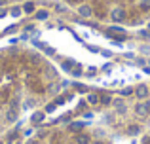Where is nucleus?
Here are the masks:
<instances>
[{"mask_svg": "<svg viewBox=\"0 0 150 144\" xmlns=\"http://www.w3.org/2000/svg\"><path fill=\"white\" fill-rule=\"evenodd\" d=\"M53 70L40 55L17 46L0 49V135L10 131L25 110L36 108L48 93L59 91Z\"/></svg>", "mask_w": 150, "mask_h": 144, "instance_id": "nucleus-1", "label": "nucleus"}, {"mask_svg": "<svg viewBox=\"0 0 150 144\" xmlns=\"http://www.w3.org/2000/svg\"><path fill=\"white\" fill-rule=\"evenodd\" d=\"M74 142H76V144H91V137L80 131V133L74 135Z\"/></svg>", "mask_w": 150, "mask_h": 144, "instance_id": "nucleus-2", "label": "nucleus"}, {"mask_svg": "<svg viewBox=\"0 0 150 144\" xmlns=\"http://www.w3.org/2000/svg\"><path fill=\"white\" fill-rule=\"evenodd\" d=\"M78 13H80L82 17H91V15H93V10L88 6V4H80V6H78Z\"/></svg>", "mask_w": 150, "mask_h": 144, "instance_id": "nucleus-3", "label": "nucleus"}, {"mask_svg": "<svg viewBox=\"0 0 150 144\" xmlns=\"http://www.w3.org/2000/svg\"><path fill=\"white\" fill-rule=\"evenodd\" d=\"M135 95L139 97V99H146V97L150 95V89L146 87V85H137V89H135Z\"/></svg>", "mask_w": 150, "mask_h": 144, "instance_id": "nucleus-4", "label": "nucleus"}, {"mask_svg": "<svg viewBox=\"0 0 150 144\" xmlns=\"http://www.w3.org/2000/svg\"><path fill=\"white\" fill-rule=\"evenodd\" d=\"M110 17H112V21H122V19L125 17V11L122 10V8H116V10H112Z\"/></svg>", "mask_w": 150, "mask_h": 144, "instance_id": "nucleus-5", "label": "nucleus"}, {"mask_svg": "<svg viewBox=\"0 0 150 144\" xmlns=\"http://www.w3.org/2000/svg\"><path fill=\"white\" fill-rule=\"evenodd\" d=\"M82 129H84V123H82V122H74V123H70V125H69V131H70V133H74V135L80 133Z\"/></svg>", "mask_w": 150, "mask_h": 144, "instance_id": "nucleus-6", "label": "nucleus"}, {"mask_svg": "<svg viewBox=\"0 0 150 144\" xmlns=\"http://www.w3.org/2000/svg\"><path fill=\"white\" fill-rule=\"evenodd\" d=\"M135 114L137 116H144V114H148V110H146V106H144V103H139V104H135Z\"/></svg>", "mask_w": 150, "mask_h": 144, "instance_id": "nucleus-7", "label": "nucleus"}, {"mask_svg": "<svg viewBox=\"0 0 150 144\" xmlns=\"http://www.w3.org/2000/svg\"><path fill=\"white\" fill-rule=\"evenodd\" d=\"M112 104L118 108V112H125V104H124V100H122V99H114Z\"/></svg>", "mask_w": 150, "mask_h": 144, "instance_id": "nucleus-8", "label": "nucleus"}, {"mask_svg": "<svg viewBox=\"0 0 150 144\" xmlns=\"http://www.w3.org/2000/svg\"><path fill=\"white\" fill-rule=\"evenodd\" d=\"M17 2H23V0H0V8H8V6H13Z\"/></svg>", "mask_w": 150, "mask_h": 144, "instance_id": "nucleus-9", "label": "nucleus"}, {"mask_svg": "<svg viewBox=\"0 0 150 144\" xmlns=\"http://www.w3.org/2000/svg\"><path fill=\"white\" fill-rule=\"evenodd\" d=\"M88 103L89 104H97V103H101V99L95 95V93H91V95H88Z\"/></svg>", "mask_w": 150, "mask_h": 144, "instance_id": "nucleus-10", "label": "nucleus"}, {"mask_svg": "<svg viewBox=\"0 0 150 144\" xmlns=\"http://www.w3.org/2000/svg\"><path fill=\"white\" fill-rule=\"evenodd\" d=\"M141 10H150V0H141Z\"/></svg>", "mask_w": 150, "mask_h": 144, "instance_id": "nucleus-11", "label": "nucleus"}, {"mask_svg": "<svg viewBox=\"0 0 150 144\" xmlns=\"http://www.w3.org/2000/svg\"><path fill=\"white\" fill-rule=\"evenodd\" d=\"M127 133H129V135H137V133H139V125H131V127L127 129Z\"/></svg>", "mask_w": 150, "mask_h": 144, "instance_id": "nucleus-12", "label": "nucleus"}, {"mask_svg": "<svg viewBox=\"0 0 150 144\" xmlns=\"http://www.w3.org/2000/svg\"><path fill=\"white\" fill-rule=\"evenodd\" d=\"M131 93H133V89H131V87H125V89H122V91H120V95H122V97H125V95H131Z\"/></svg>", "mask_w": 150, "mask_h": 144, "instance_id": "nucleus-13", "label": "nucleus"}, {"mask_svg": "<svg viewBox=\"0 0 150 144\" xmlns=\"http://www.w3.org/2000/svg\"><path fill=\"white\" fill-rule=\"evenodd\" d=\"M101 103L103 104H110V103H112V99H110V97H101Z\"/></svg>", "mask_w": 150, "mask_h": 144, "instance_id": "nucleus-14", "label": "nucleus"}, {"mask_svg": "<svg viewBox=\"0 0 150 144\" xmlns=\"http://www.w3.org/2000/svg\"><path fill=\"white\" fill-rule=\"evenodd\" d=\"M72 76H82V70H80V68H74V70H72Z\"/></svg>", "mask_w": 150, "mask_h": 144, "instance_id": "nucleus-15", "label": "nucleus"}, {"mask_svg": "<svg viewBox=\"0 0 150 144\" xmlns=\"http://www.w3.org/2000/svg\"><path fill=\"white\" fill-rule=\"evenodd\" d=\"M95 74H97V68H89L88 70V76H95Z\"/></svg>", "mask_w": 150, "mask_h": 144, "instance_id": "nucleus-16", "label": "nucleus"}, {"mask_svg": "<svg viewBox=\"0 0 150 144\" xmlns=\"http://www.w3.org/2000/svg\"><path fill=\"white\" fill-rule=\"evenodd\" d=\"M144 106H146V110L150 112V100H146V103H144Z\"/></svg>", "mask_w": 150, "mask_h": 144, "instance_id": "nucleus-17", "label": "nucleus"}, {"mask_svg": "<svg viewBox=\"0 0 150 144\" xmlns=\"http://www.w3.org/2000/svg\"><path fill=\"white\" fill-rule=\"evenodd\" d=\"M144 72H146V74H150V67H144Z\"/></svg>", "mask_w": 150, "mask_h": 144, "instance_id": "nucleus-18", "label": "nucleus"}, {"mask_svg": "<svg viewBox=\"0 0 150 144\" xmlns=\"http://www.w3.org/2000/svg\"><path fill=\"white\" fill-rule=\"evenodd\" d=\"M91 144H103V142L101 140H95V142H91Z\"/></svg>", "mask_w": 150, "mask_h": 144, "instance_id": "nucleus-19", "label": "nucleus"}, {"mask_svg": "<svg viewBox=\"0 0 150 144\" xmlns=\"http://www.w3.org/2000/svg\"><path fill=\"white\" fill-rule=\"evenodd\" d=\"M148 67H150V61H148Z\"/></svg>", "mask_w": 150, "mask_h": 144, "instance_id": "nucleus-20", "label": "nucleus"}]
</instances>
